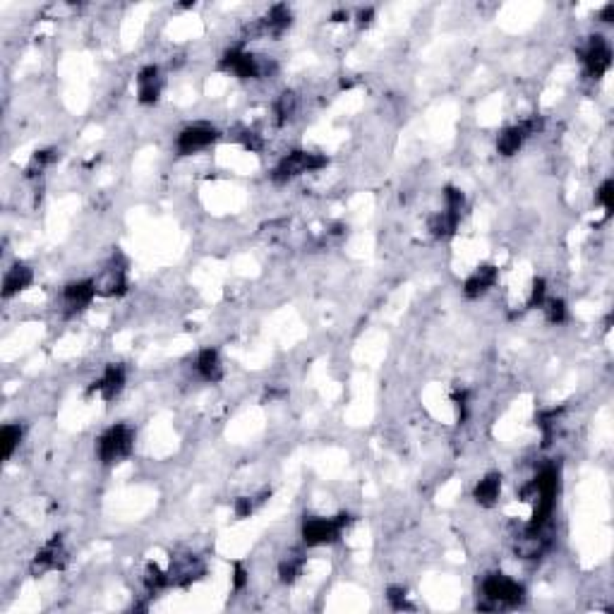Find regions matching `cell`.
Returning <instances> with one entry per match:
<instances>
[{
	"label": "cell",
	"instance_id": "e575fe53",
	"mask_svg": "<svg viewBox=\"0 0 614 614\" xmlns=\"http://www.w3.org/2000/svg\"><path fill=\"white\" fill-rule=\"evenodd\" d=\"M612 17H614V5L610 3V5H605L603 12H600V19H603V22H612Z\"/></svg>",
	"mask_w": 614,
	"mask_h": 614
},
{
	"label": "cell",
	"instance_id": "4fadbf2b",
	"mask_svg": "<svg viewBox=\"0 0 614 614\" xmlns=\"http://www.w3.org/2000/svg\"><path fill=\"white\" fill-rule=\"evenodd\" d=\"M31 281H34V274H31L29 267L24 264H15L8 274H5V281H3V298H12L19 290L29 288Z\"/></svg>",
	"mask_w": 614,
	"mask_h": 614
},
{
	"label": "cell",
	"instance_id": "7c38bea8",
	"mask_svg": "<svg viewBox=\"0 0 614 614\" xmlns=\"http://www.w3.org/2000/svg\"><path fill=\"white\" fill-rule=\"evenodd\" d=\"M96 293H98L96 281H89V279L75 281L65 288V302H68L72 309H84L91 300H94Z\"/></svg>",
	"mask_w": 614,
	"mask_h": 614
},
{
	"label": "cell",
	"instance_id": "d6986e66",
	"mask_svg": "<svg viewBox=\"0 0 614 614\" xmlns=\"http://www.w3.org/2000/svg\"><path fill=\"white\" fill-rule=\"evenodd\" d=\"M459 219H461V214H454V211H449V209L441 211L437 216H432V221H430L432 235L441 237V240H444V237H451L454 230L459 226Z\"/></svg>",
	"mask_w": 614,
	"mask_h": 614
},
{
	"label": "cell",
	"instance_id": "4316f807",
	"mask_svg": "<svg viewBox=\"0 0 614 614\" xmlns=\"http://www.w3.org/2000/svg\"><path fill=\"white\" fill-rule=\"evenodd\" d=\"M598 204L605 209L607 216L612 214V209H614V183H612V180H605L603 185H600V190H598Z\"/></svg>",
	"mask_w": 614,
	"mask_h": 614
},
{
	"label": "cell",
	"instance_id": "44dd1931",
	"mask_svg": "<svg viewBox=\"0 0 614 614\" xmlns=\"http://www.w3.org/2000/svg\"><path fill=\"white\" fill-rule=\"evenodd\" d=\"M19 439H22V427L19 425H5L0 430V446H3V459H10L15 454V449L19 446Z\"/></svg>",
	"mask_w": 614,
	"mask_h": 614
},
{
	"label": "cell",
	"instance_id": "e0dca14e",
	"mask_svg": "<svg viewBox=\"0 0 614 614\" xmlns=\"http://www.w3.org/2000/svg\"><path fill=\"white\" fill-rule=\"evenodd\" d=\"M290 26V10L286 8V5H274L272 10H269L267 19L262 22V31H269V34H283Z\"/></svg>",
	"mask_w": 614,
	"mask_h": 614
},
{
	"label": "cell",
	"instance_id": "ac0fdd59",
	"mask_svg": "<svg viewBox=\"0 0 614 614\" xmlns=\"http://www.w3.org/2000/svg\"><path fill=\"white\" fill-rule=\"evenodd\" d=\"M197 369H200V374L207 382H219L223 377L219 355H216V351H211V348L200 353V358H197Z\"/></svg>",
	"mask_w": 614,
	"mask_h": 614
},
{
	"label": "cell",
	"instance_id": "83f0119b",
	"mask_svg": "<svg viewBox=\"0 0 614 614\" xmlns=\"http://www.w3.org/2000/svg\"><path fill=\"white\" fill-rule=\"evenodd\" d=\"M444 200H446V209L454 211V214H461L464 209V193L456 188H446L444 190Z\"/></svg>",
	"mask_w": 614,
	"mask_h": 614
},
{
	"label": "cell",
	"instance_id": "1f68e13d",
	"mask_svg": "<svg viewBox=\"0 0 614 614\" xmlns=\"http://www.w3.org/2000/svg\"><path fill=\"white\" fill-rule=\"evenodd\" d=\"M240 140H242V147L250 149V151H260L262 149V140L255 135V132H242Z\"/></svg>",
	"mask_w": 614,
	"mask_h": 614
},
{
	"label": "cell",
	"instance_id": "3957f363",
	"mask_svg": "<svg viewBox=\"0 0 614 614\" xmlns=\"http://www.w3.org/2000/svg\"><path fill=\"white\" fill-rule=\"evenodd\" d=\"M132 444H135V432L128 425H113L98 439V459L103 464H113V461L128 456L132 451Z\"/></svg>",
	"mask_w": 614,
	"mask_h": 614
},
{
	"label": "cell",
	"instance_id": "cb8c5ba5",
	"mask_svg": "<svg viewBox=\"0 0 614 614\" xmlns=\"http://www.w3.org/2000/svg\"><path fill=\"white\" fill-rule=\"evenodd\" d=\"M300 569H302V559H283L279 564V576L283 583H293L295 578L300 576Z\"/></svg>",
	"mask_w": 614,
	"mask_h": 614
},
{
	"label": "cell",
	"instance_id": "484cf974",
	"mask_svg": "<svg viewBox=\"0 0 614 614\" xmlns=\"http://www.w3.org/2000/svg\"><path fill=\"white\" fill-rule=\"evenodd\" d=\"M56 158H58L56 149L36 151L34 158H31V163H29V168H26V173H29V175H36V170H44L46 166H48V163L56 161Z\"/></svg>",
	"mask_w": 614,
	"mask_h": 614
},
{
	"label": "cell",
	"instance_id": "4dcf8cb0",
	"mask_svg": "<svg viewBox=\"0 0 614 614\" xmlns=\"http://www.w3.org/2000/svg\"><path fill=\"white\" fill-rule=\"evenodd\" d=\"M252 509H255V504H252V499H250V497H237L235 499V516L237 518H247L250 513H252Z\"/></svg>",
	"mask_w": 614,
	"mask_h": 614
},
{
	"label": "cell",
	"instance_id": "5b68a950",
	"mask_svg": "<svg viewBox=\"0 0 614 614\" xmlns=\"http://www.w3.org/2000/svg\"><path fill=\"white\" fill-rule=\"evenodd\" d=\"M219 65H221V70L233 72V75L240 77V79H252V77L262 75V65L257 63V58L252 56V53H245L240 48H230V51L223 53Z\"/></svg>",
	"mask_w": 614,
	"mask_h": 614
},
{
	"label": "cell",
	"instance_id": "d4e9b609",
	"mask_svg": "<svg viewBox=\"0 0 614 614\" xmlns=\"http://www.w3.org/2000/svg\"><path fill=\"white\" fill-rule=\"evenodd\" d=\"M545 317L547 322H552V324H562V322L566 319V305L564 300H545Z\"/></svg>",
	"mask_w": 614,
	"mask_h": 614
},
{
	"label": "cell",
	"instance_id": "277c9868",
	"mask_svg": "<svg viewBox=\"0 0 614 614\" xmlns=\"http://www.w3.org/2000/svg\"><path fill=\"white\" fill-rule=\"evenodd\" d=\"M483 593L494 605H518V603H523V595H526L523 585L511 580L509 576H504V573H492V576H487L483 583Z\"/></svg>",
	"mask_w": 614,
	"mask_h": 614
},
{
	"label": "cell",
	"instance_id": "f1b7e54d",
	"mask_svg": "<svg viewBox=\"0 0 614 614\" xmlns=\"http://www.w3.org/2000/svg\"><path fill=\"white\" fill-rule=\"evenodd\" d=\"M387 600H389V605H392L394 610H413V607L406 603V590L404 588H396V585H392V588L387 590Z\"/></svg>",
	"mask_w": 614,
	"mask_h": 614
},
{
	"label": "cell",
	"instance_id": "6da1fadb",
	"mask_svg": "<svg viewBox=\"0 0 614 614\" xmlns=\"http://www.w3.org/2000/svg\"><path fill=\"white\" fill-rule=\"evenodd\" d=\"M351 523V516L348 513H339L334 518H319V516H309L302 521V540H305L307 547H317V545H329L334 540H339L343 533V528Z\"/></svg>",
	"mask_w": 614,
	"mask_h": 614
},
{
	"label": "cell",
	"instance_id": "8fae6325",
	"mask_svg": "<svg viewBox=\"0 0 614 614\" xmlns=\"http://www.w3.org/2000/svg\"><path fill=\"white\" fill-rule=\"evenodd\" d=\"M494 283H497V269L490 267V264H485V267H480L473 276H468L466 279L464 293H466V298H471V300L480 298V295H483L485 290H490Z\"/></svg>",
	"mask_w": 614,
	"mask_h": 614
},
{
	"label": "cell",
	"instance_id": "603a6c76",
	"mask_svg": "<svg viewBox=\"0 0 614 614\" xmlns=\"http://www.w3.org/2000/svg\"><path fill=\"white\" fill-rule=\"evenodd\" d=\"M144 580H147L149 590H161V588H166V585L170 583V573H163L156 564H149L147 566V578H144Z\"/></svg>",
	"mask_w": 614,
	"mask_h": 614
},
{
	"label": "cell",
	"instance_id": "2e32d148",
	"mask_svg": "<svg viewBox=\"0 0 614 614\" xmlns=\"http://www.w3.org/2000/svg\"><path fill=\"white\" fill-rule=\"evenodd\" d=\"M526 130L521 125H513V128H506L501 135L497 137V151L501 156H513L521 149V144L526 140Z\"/></svg>",
	"mask_w": 614,
	"mask_h": 614
},
{
	"label": "cell",
	"instance_id": "30bf717a",
	"mask_svg": "<svg viewBox=\"0 0 614 614\" xmlns=\"http://www.w3.org/2000/svg\"><path fill=\"white\" fill-rule=\"evenodd\" d=\"M137 87H140V103H156L161 94V77H158L156 65H147L137 75Z\"/></svg>",
	"mask_w": 614,
	"mask_h": 614
},
{
	"label": "cell",
	"instance_id": "836d02e7",
	"mask_svg": "<svg viewBox=\"0 0 614 614\" xmlns=\"http://www.w3.org/2000/svg\"><path fill=\"white\" fill-rule=\"evenodd\" d=\"M468 396H466V392H456L454 394V404H456V411H459V420L464 422L466 420V408H468Z\"/></svg>",
	"mask_w": 614,
	"mask_h": 614
},
{
	"label": "cell",
	"instance_id": "52a82bcc",
	"mask_svg": "<svg viewBox=\"0 0 614 614\" xmlns=\"http://www.w3.org/2000/svg\"><path fill=\"white\" fill-rule=\"evenodd\" d=\"M216 137H219V132L214 128H209V125H190V128H185L180 135H178L175 147L180 154H195V151L214 144Z\"/></svg>",
	"mask_w": 614,
	"mask_h": 614
},
{
	"label": "cell",
	"instance_id": "d6a6232c",
	"mask_svg": "<svg viewBox=\"0 0 614 614\" xmlns=\"http://www.w3.org/2000/svg\"><path fill=\"white\" fill-rule=\"evenodd\" d=\"M233 585H235V590H242L247 585V571H245V566H242V564H235Z\"/></svg>",
	"mask_w": 614,
	"mask_h": 614
},
{
	"label": "cell",
	"instance_id": "8992f818",
	"mask_svg": "<svg viewBox=\"0 0 614 614\" xmlns=\"http://www.w3.org/2000/svg\"><path fill=\"white\" fill-rule=\"evenodd\" d=\"M583 63L593 79H600L612 68V51L603 36H590L588 48L583 51Z\"/></svg>",
	"mask_w": 614,
	"mask_h": 614
},
{
	"label": "cell",
	"instance_id": "d590c367",
	"mask_svg": "<svg viewBox=\"0 0 614 614\" xmlns=\"http://www.w3.org/2000/svg\"><path fill=\"white\" fill-rule=\"evenodd\" d=\"M372 15H374V10H372V8H367V10H360V15H358V17H360V22H362V24H367L369 19H372Z\"/></svg>",
	"mask_w": 614,
	"mask_h": 614
},
{
	"label": "cell",
	"instance_id": "ba28073f",
	"mask_svg": "<svg viewBox=\"0 0 614 614\" xmlns=\"http://www.w3.org/2000/svg\"><path fill=\"white\" fill-rule=\"evenodd\" d=\"M65 566V552L61 547V538H53L48 545H44L39 554L34 557V564H31V573L39 576V573H46V571H56V569H63Z\"/></svg>",
	"mask_w": 614,
	"mask_h": 614
},
{
	"label": "cell",
	"instance_id": "ffe728a7",
	"mask_svg": "<svg viewBox=\"0 0 614 614\" xmlns=\"http://www.w3.org/2000/svg\"><path fill=\"white\" fill-rule=\"evenodd\" d=\"M98 293L103 295H123L125 290H128V281H125V269H111V272H106L103 281L96 283Z\"/></svg>",
	"mask_w": 614,
	"mask_h": 614
},
{
	"label": "cell",
	"instance_id": "f546056e",
	"mask_svg": "<svg viewBox=\"0 0 614 614\" xmlns=\"http://www.w3.org/2000/svg\"><path fill=\"white\" fill-rule=\"evenodd\" d=\"M545 295H547L545 279H536L533 281V290H531V307H543L545 300H547Z\"/></svg>",
	"mask_w": 614,
	"mask_h": 614
},
{
	"label": "cell",
	"instance_id": "9a60e30c",
	"mask_svg": "<svg viewBox=\"0 0 614 614\" xmlns=\"http://www.w3.org/2000/svg\"><path fill=\"white\" fill-rule=\"evenodd\" d=\"M545 547H547V538H543V531H540V533H526L523 538H518L513 550H516L521 559H538L540 554L545 552Z\"/></svg>",
	"mask_w": 614,
	"mask_h": 614
},
{
	"label": "cell",
	"instance_id": "8d00e7d4",
	"mask_svg": "<svg viewBox=\"0 0 614 614\" xmlns=\"http://www.w3.org/2000/svg\"><path fill=\"white\" fill-rule=\"evenodd\" d=\"M332 19H334V22H343V19H348V12H343V10L334 12V15H332Z\"/></svg>",
	"mask_w": 614,
	"mask_h": 614
},
{
	"label": "cell",
	"instance_id": "9c48e42d",
	"mask_svg": "<svg viewBox=\"0 0 614 614\" xmlns=\"http://www.w3.org/2000/svg\"><path fill=\"white\" fill-rule=\"evenodd\" d=\"M125 387V367L123 365H108L103 372V377L94 382V387L89 392H101L103 401H113Z\"/></svg>",
	"mask_w": 614,
	"mask_h": 614
},
{
	"label": "cell",
	"instance_id": "5bb4252c",
	"mask_svg": "<svg viewBox=\"0 0 614 614\" xmlns=\"http://www.w3.org/2000/svg\"><path fill=\"white\" fill-rule=\"evenodd\" d=\"M499 492H501V475L499 473H490L475 485V492L473 497L478 501L480 506H494L499 499Z\"/></svg>",
	"mask_w": 614,
	"mask_h": 614
},
{
	"label": "cell",
	"instance_id": "7a4b0ae2",
	"mask_svg": "<svg viewBox=\"0 0 614 614\" xmlns=\"http://www.w3.org/2000/svg\"><path fill=\"white\" fill-rule=\"evenodd\" d=\"M327 163H329V158L322 154H312V151H290L288 156L281 158L279 166L272 170V180L276 185H283V183H288L290 178H295L300 173L324 168Z\"/></svg>",
	"mask_w": 614,
	"mask_h": 614
},
{
	"label": "cell",
	"instance_id": "7402d4cb",
	"mask_svg": "<svg viewBox=\"0 0 614 614\" xmlns=\"http://www.w3.org/2000/svg\"><path fill=\"white\" fill-rule=\"evenodd\" d=\"M274 111H276V116H279V123L283 125L295 116V111H298V96H295L293 91H283V94L276 98Z\"/></svg>",
	"mask_w": 614,
	"mask_h": 614
}]
</instances>
